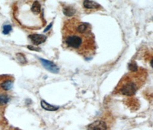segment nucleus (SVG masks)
Returning a JSON list of instances; mask_svg holds the SVG:
<instances>
[{"mask_svg":"<svg viewBox=\"0 0 153 130\" xmlns=\"http://www.w3.org/2000/svg\"><path fill=\"white\" fill-rule=\"evenodd\" d=\"M65 46L85 57L92 56L96 51V43L91 26L76 18L67 20L62 29Z\"/></svg>","mask_w":153,"mask_h":130,"instance_id":"1","label":"nucleus"},{"mask_svg":"<svg viewBox=\"0 0 153 130\" xmlns=\"http://www.w3.org/2000/svg\"><path fill=\"white\" fill-rule=\"evenodd\" d=\"M144 76H140L138 74L136 76L134 74L125 77L124 80H121L120 85H118L117 91L125 96L134 95L141 86L142 81H144Z\"/></svg>","mask_w":153,"mask_h":130,"instance_id":"2","label":"nucleus"},{"mask_svg":"<svg viewBox=\"0 0 153 130\" xmlns=\"http://www.w3.org/2000/svg\"><path fill=\"white\" fill-rule=\"evenodd\" d=\"M40 61H41V63H42L43 66L47 70L53 73H58L59 72V68L56 65H55L54 63H53L52 61H48L45 59H42V58L40 59Z\"/></svg>","mask_w":153,"mask_h":130,"instance_id":"3","label":"nucleus"},{"mask_svg":"<svg viewBox=\"0 0 153 130\" xmlns=\"http://www.w3.org/2000/svg\"><path fill=\"white\" fill-rule=\"evenodd\" d=\"M107 125L104 121L97 120L90 124L87 130H107Z\"/></svg>","mask_w":153,"mask_h":130,"instance_id":"4","label":"nucleus"},{"mask_svg":"<svg viewBox=\"0 0 153 130\" xmlns=\"http://www.w3.org/2000/svg\"><path fill=\"white\" fill-rule=\"evenodd\" d=\"M13 79L10 77L6 78L0 83V88L3 91H9L13 88Z\"/></svg>","mask_w":153,"mask_h":130,"instance_id":"5","label":"nucleus"},{"mask_svg":"<svg viewBox=\"0 0 153 130\" xmlns=\"http://www.w3.org/2000/svg\"><path fill=\"white\" fill-rule=\"evenodd\" d=\"M29 38L32 41V42L36 45H39L46 42V36L43 35H38V34H34L29 36Z\"/></svg>","mask_w":153,"mask_h":130,"instance_id":"6","label":"nucleus"},{"mask_svg":"<svg viewBox=\"0 0 153 130\" xmlns=\"http://www.w3.org/2000/svg\"><path fill=\"white\" fill-rule=\"evenodd\" d=\"M41 105L43 109H46V110H47V111H56L57 109H59L58 106H53V105L48 104V103H46L44 100H42L41 101Z\"/></svg>","mask_w":153,"mask_h":130,"instance_id":"7","label":"nucleus"},{"mask_svg":"<svg viewBox=\"0 0 153 130\" xmlns=\"http://www.w3.org/2000/svg\"><path fill=\"white\" fill-rule=\"evenodd\" d=\"M83 5L87 9H98L100 7V4L92 1H85Z\"/></svg>","mask_w":153,"mask_h":130,"instance_id":"8","label":"nucleus"},{"mask_svg":"<svg viewBox=\"0 0 153 130\" xmlns=\"http://www.w3.org/2000/svg\"><path fill=\"white\" fill-rule=\"evenodd\" d=\"M31 10L34 13V14H36V15L39 14L40 12H41V4H40V3L38 1H34L32 4Z\"/></svg>","mask_w":153,"mask_h":130,"instance_id":"9","label":"nucleus"},{"mask_svg":"<svg viewBox=\"0 0 153 130\" xmlns=\"http://www.w3.org/2000/svg\"><path fill=\"white\" fill-rule=\"evenodd\" d=\"M10 101V97L5 93H0V106L6 105Z\"/></svg>","mask_w":153,"mask_h":130,"instance_id":"10","label":"nucleus"},{"mask_svg":"<svg viewBox=\"0 0 153 130\" xmlns=\"http://www.w3.org/2000/svg\"><path fill=\"white\" fill-rule=\"evenodd\" d=\"M64 14L67 16H71L75 13V10L72 7H66L64 9Z\"/></svg>","mask_w":153,"mask_h":130,"instance_id":"11","label":"nucleus"},{"mask_svg":"<svg viewBox=\"0 0 153 130\" xmlns=\"http://www.w3.org/2000/svg\"><path fill=\"white\" fill-rule=\"evenodd\" d=\"M11 30H12V27L11 25H4L3 27V33L4 35H8V34H9L10 32L11 31Z\"/></svg>","mask_w":153,"mask_h":130,"instance_id":"12","label":"nucleus"},{"mask_svg":"<svg viewBox=\"0 0 153 130\" xmlns=\"http://www.w3.org/2000/svg\"><path fill=\"white\" fill-rule=\"evenodd\" d=\"M16 57L18 60L19 61L20 63H25L26 62V59L25 57L24 56V55L22 53H18L16 54Z\"/></svg>","mask_w":153,"mask_h":130,"instance_id":"13","label":"nucleus"},{"mask_svg":"<svg viewBox=\"0 0 153 130\" xmlns=\"http://www.w3.org/2000/svg\"><path fill=\"white\" fill-rule=\"evenodd\" d=\"M27 48H28L29 50H32V51H40V48H39L34 47L33 46H27Z\"/></svg>","mask_w":153,"mask_h":130,"instance_id":"14","label":"nucleus"},{"mask_svg":"<svg viewBox=\"0 0 153 130\" xmlns=\"http://www.w3.org/2000/svg\"><path fill=\"white\" fill-rule=\"evenodd\" d=\"M52 25H53V23H51V24H50L49 26H48L47 27V28L45 29V32H46V31H47L48 30H49V29L51 28V27L52 26Z\"/></svg>","mask_w":153,"mask_h":130,"instance_id":"15","label":"nucleus"}]
</instances>
